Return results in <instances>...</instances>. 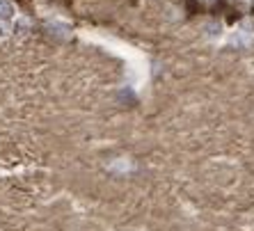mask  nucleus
Listing matches in <instances>:
<instances>
[{"instance_id": "1", "label": "nucleus", "mask_w": 254, "mask_h": 231, "mask_svg": "<svg viewBox=\"0 0 254 231\" xmlns=\"http://www.w3.org/2000/svg\"><path fill=\"white\" fill-rule=\"evenodd\" d=\"M16 16V7L9 2V0H0V19L2 21H9Z\"/></svg>"}, {"instance_id": "2", "label": "nucleus", "mask_w": 254, "mask_h": 231, "mask_svg": "<svg viewBox=\"0 0 254 231\" xmlns=\"http://www.w3.org/2000/svg\"><path fill=\"white\" fill-rule=\"evenodd\" d=\"M238 30L243 32V35H247V37H254V19H245V21L238 25Z\"/></svg>"}, {"instance_id": "3", "label": "nucleus", "mask_w": 254, "mask_h": 231, "mask_svg": "<svg viewBox=\"0 0 254 231\" xmlns=\"http://www.w3.org/2000/svg\"><path fill=\"white\" fill-rule=\"evenodd\" d=\"M25 28H28V21H25V19H19V21H16V25H14V30L25 32Z\"/></svg>"}, {"instance_id": "4", "label": "nucleus", "mask_w": 254, "mask_h": 231, "mask_svg": "<svg viewBox=\"0 0 254 231\" xmlns=\"http://www.w3.org/2000/svg\"><path fill=\"white\" fill-rule=\"evenodd\" d=\"M7 25H5V23H2V19H0V37H7Z\"/></svg>"}]
</instances>
